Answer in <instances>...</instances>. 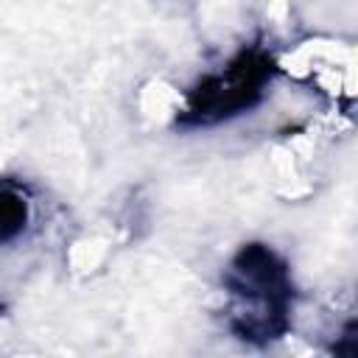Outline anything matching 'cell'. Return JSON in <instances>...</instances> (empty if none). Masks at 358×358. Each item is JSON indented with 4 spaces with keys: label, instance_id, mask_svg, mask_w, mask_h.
<instances>
[{
    "label": "cell",
    "instance_id": "6da1fadb",
    "mask_svg": "<svg viewBox=\"0 0 358 358\" xmlns=\"http://www.w3.org/2000/svg\"><path fill=\"white\" fill-rule=\"evenodd\" d=\"M25 215H28V204L22 196L11 193V190H3L0 187V243L11 241L22 224H25Z\"/></svg>",
    "mask_w": 358,
    "mask_h": 358
}]
</instances>
